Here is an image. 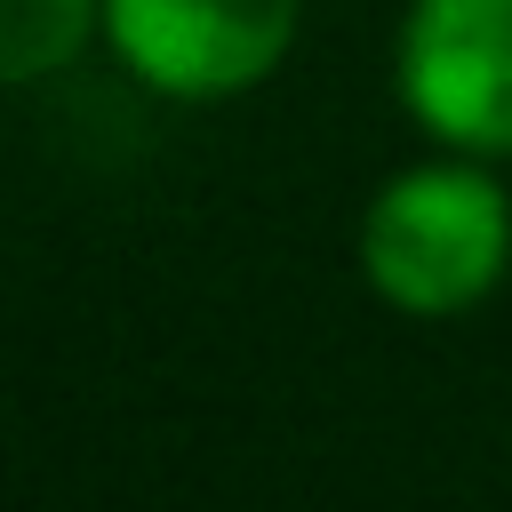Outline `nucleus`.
Returning <instances> with one entry per match:
<instances>
[{
    "mask_svg": "<svg viewBox=\"0 0 512 512\" xmlns=\"http://www.w3.org/2000/svg\"><path fill=\"white\" fill-rule=\"evenodd\" d=\"M304 0H104V48L168 104L264 88L296 48Z\"/></svg>",
    "mask_w": 512,
    "mask_h": 512,
    "instance_id": "nucleus-2",
    "label": "nucleus"
},
{
    "mask_svg": "<svg viewBox=\"0 0 512 512\" xmlns=\"http://www.w3.org/2000/svg\"><path fill=\"white\" fill-rule=\"evenodd\" d=\"M104 32V0H0V80L40 88Z\"/></svg>",
    "mask_w": 512,
    "mask_h": 512,
    "instance_id": "nucleus-4",
    "label": "nucleus"
},
{
    "mask_svg": "<svg viewBox=\"0 0 512 512\" xmlns=\"http://www.w3.org/2000/svg\"><path fill=\"white\" fill-rule=\"evenodd\" d=\"M360 280L408 320H456L488 304L512 272V192L480 152H440L376 184L360 208Z\"/></svg>",
    "mask_w": 512,
    "mask_h": 512,
    "instance_id": "nucleus-1",
    "label": "nucleus"
},
{
    "mask_svg": "<svg viewBox=\"0 0 512 512\" xmlns=\"http://www.w3.org/2000/svg\"><path fill=\"white\" fill-rule=\"evenodd\" d=\"M392 88L440 152L512 160V0H408Z\"/></svg>",
    "mask_w": 512,
    "mask_h": 512,
    "instance_id": "nucleus-3",
    "label": "nucleus"
}]
</instances>
